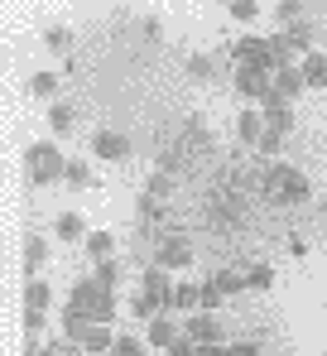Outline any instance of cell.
<instances>
[{
	"label": "cell",
	"instance_id": "cell-29",
	"mask_svg": "<svg viewBox=\"0 0 327 356\" xmlns=\"http://www.w3.org/2000/svg\"><path fill=\"white\" fill-rule=\"evenodd\" d=\"M255 15H260V5H255V0H231V19H236V24H250Z\"/></svg>",
	"mask_w": 327,
	"mask_h": 356
},
{
	"label": "cell",
	"instance_id": "cell-10",
	"mask_svg": "<svg viewBox=\"0 0 327 356\" xmlns=\"http://www.w3.org/2000/svg\"><path fill=\"white\" fill-rule=\"evenodd\" d=\"M236 140L260 149V140H265V116H260V106H246V111L236 116Z\"/></svg>",
	"mask_w": 327,
	"mask_h": 356
},
{
	"label": "cell",
	"instance_id": "cell-31",
	"mask_svg": "<svg viewBox=\"0 0 327 356\" xmlns=\"http://www.w3.org/2000/svg\"><path fill=\"white\" fill-rule=\"evenodd\" d=\"M44 44H49V49H54V54H67V44H72V34H67V29H63V24H54V29H49V34H44Z\"/></svg>",
	"mask_w": 327,
	"mask_h": 356
},
{
	"label": "cell",
	"instance_id": "cell-26",
	"mask_svg": "<svg viewBox=\"0 0 327 356\" xmlns=\"http://www.w3.org/2000/svg\"><path fill=\"white\" fill-rule=\"evenodd\" d=\"M173 193V174H154L150 178V188H145V197H154V202H164Z\"/></svg>",
	"mask_w": 327,
	"mask_h": 356
},
{
	"label": "cell",
	"instance_id": "cell-13",
	"mask_svg": "<svg viewBox=\"0 0 327 356\" xmlns=\"http://www.w3.org/2000/svg\"><path fill=\"white\" fill-rule=\"evenodd\" d=\"M49 308H54L49 280H29V284H24V313H49Z\"/></svg>",
	"mask_w": 327,
	"mask_h": 356
},
{
	"label": "cell",
	"instance_id": "cell-2",
	"mask_svg": "<svg viewBox=\"0 0 327 356\" xmlns=\"http://www.w3.org/2000/svg\"><path fill=\"white\" fill-rule=\"evenodd\" d=\"M67 154L58 149L54 140H34L29 149H24V169H29V183H39V188H49L58 178H67Z\"/></svg>",
	"mask_w": 327,
	"mask_h": 356
},
{
	"label": "cell",
	"instance_id": "cell-11",
	"mask_svg": "<svg viewBox=\"0 0 327 356\" xmlns=\"http://www.w3.org/2000/svg\"><path fill=\"white\" fill-rule=\"evenodd\" d=\"M178 337H183V323H173V318H154V323H150V337H145V342H150V347H164V352H168V347H173V342H178Z\"/></svg>",
	"mask_w": 327,
	"mask_h": 356
},
{
	"label": "cell",
	"instance_id": "cell-32",
	"mask_svg": "<svg viewBox=\"0 0 327 356\" xmlns=\"http://www.w3.org/2000/svg\"><path fill=\"white\" fill-rule=\"evenodd\" d=\"M44 323H49V313H24V332H29V337H39Z\"/></svg>",
	"mask_w": 327,
	"mask_h": 356
},
{
	"label": "cell",
	"instance_id": "cell-8",
	"mask_svg": "<svg viewBox=\"0 0 327 356\" xmlns=\"http://www.w3.org/2000/svg\"><path fill=\"white\" fill-rule=\"evenodd\" d=\"M140 289H145V294L154 298L159 308H173V294H178V284L168 280V270H164V265H154V270H145V284H140Z\"/></svg>",
	"mask_w": 327,
	"mask_h": 356
},
{
	"label": "cell",
	"instance_id": "cell-28",
	"mask_svg": "<svg viewBox=\"0 0 327 356\" xmlns=\"http://www.w3.org/2000/svg\"><path fill=\"white\" fill-rule=\"evenodd\" d=\"M212 67H217V63L207 58V54H188V72H193L198 82H207V77H212Z\"/></svg>",
	"mask_w": 327,
	"mask_h": 356
},
{
	"label": "cell",
	"instance_id": "cell-19",
	"mask_svg": "<svg viewBox=\"0 0 327 356\" xmlns=\"http://www.w3.org/2000/svg\"><path fill=\"white\" fill-rule=\"evenodd\" d=\"M49 125H54V135H67V130L77 125V111H72L67 102H54V106H49Z\"/></svg>",
	"mask_w": 327,
	"mask_h": 356
},
{
	"label": "cell",
	"instance_id": "cell-4",
	"mask_svg": "<svg viewBox=\"0 0 327 356\" xmlns=\"http://www.w3.org/2000/svg\"><path fill=\"white\" fill-rule=\"evenodd\" d=\"M231 58H236V67H255V72H279V58H274V49H270V39H255V34H241L231 49H226Z\"/></svg>",
	"mask_w": 327,
	"mask_h": 356
},
{
	"label": "cell",
	"instance_id": "cell-7",
	"mask_svg": "<svg viewBox=\"0 0 327 356\" xmlns=\"http://www.w3.org/2000/svg\"><path fill=\"white\" fill-rule=\"evenodd\" d=\"M183 337H193L198 347H217V342H221L217 313H193V318H183Z\"/></svg>",
	"mask_w": 327,
	"mask_h": 356
},
{
	"label": "cell",
	"instance_id": "cell-33",
	"mask_svg": "<svg viewBox=\"0 0 327 356\" xmlns=\"http://www.w3.org/2000/svg\"><path fill=\"white\" fill-rule=\"evenodd\" d=\"M279 19H284V24H298L303 10H298V5H279Z\"/></svg>",
	"mask_w": 327,
	"mask_h": 356
},
{
	"label": "cell",
	"instance_id": "cell-21",
	"mask_svg": "<svg viewBox=\"0 0 327 356\" xmlns=\"http://www.w3.org/2000/svg\"><path fill=\"white\" fill-rule=\"evenodd\" d=\"M212 284H217L221 294H241V289H250V284H246V270H221V275H212Z\"/></svg>",
	"mask_w": 327,
	"mask_h": 356
},
{
	"label": "cell",
	"instance_id": "cell-5",
	"mask_svg": "<svg viewBox=\"0 0 327 356\" xmlns=\"http://www.w3.org/2000/svg\"><path fill=\"white\" fill-rule=\"evenodd\" d=\"M130 149H135V145H130V135H120V130H97V135H92V154L106 159V164H125Z\"/></svg>",
	"mask_w": 327,
	"mask_h": 356
},
{
	"label": "cell",
	"instance_id": "cell-1",
	"mask_svg": "<svg viewBox=\"0 0 327 356\" xmlns=\"http://www.w3.org/2000/svg\"><path fill=\"white\" fill-rule=\"evenodd\" d=\"M67 313H77V318L97 323V327H111V323H115V289L97 284V280L87 275V280H77V284H72V294H67Z\"/></svg>",
	"mask_w": 327,
	"mask_h": 356
},
{
	"label": "cell",
	"instance_id": "cell-14",
	"mask_svg": "<svg viewBox=\"0 0 327 356\" xmlns=\"http://www.w3.org/2000/svg\"><path fill=\"white\" fill-rule=\"evenodd\" d=\"M303 87H308V82H303V72H298V67H294V63H289V67H279V72H274V92H279V97H284V102H294V97H298V92H303Z\"/></svg>",
	"mask_w": 327,
	"mask_h": 356
},
{
	"label": "cell",
	"instance_id": "cell-34",
	"mask_svg": "<svg viewBox=\"0 0 327 356\" xmlns=\"http://www.w3.org/2000/svg\"><path fill=\"white\" fill-rule=\"evenodd\" d=\"M279 140H284V135H274V130H265V140H260V154H274V149H279Z\"/></svg>",
	"mask_w": 327,
	"mask_h": 356
},
{
	"label": "cell",
	"instance_id": "cell-3",
	"mask_svg": "<svg viewBox=\"0 0 327 356\" xmlns=\"http://www.w3.org/2000/svg\"><path fill=\"white\" fill-rule=\"evenodd\" d=\"M308 193H313L308 178L298 174L294 164H270V174H265V197L270 202H289L294 207V202H308Z\"/></svg>",
	"mask_w": 327,
	"mask_h": 356
},
{
	"label": "cell",
	"instance_id": "cell-6",
	"mask_svg": "<svg viewBox=\"0 0 327 356\" xmlns=\"http://www.w3.org/2000/svg\"><path fill=\"white\" fill-rule=\"evenodd\" d=\"M236 92H241L246 102H260V106H265V97L274 92V77L270 72H255V67H236Z\"/></svg>",
	"mask_w": 327,
	"mask_h": 356
},
{
	"label": "cell",
	"instance_id": "cell-22",
	"mask_svg": "<svg viewBox=\"0 0 327 356\" xmlns=\"http://www.w3.org/2000/svg\"><path fill=\"white\" fill-rule=\"evenodd\" d=\"M63 183H67V188H92V183H97V174L87 169V159H72V164H67V178H63Z\"/></svg>",
	"mask_w": 327,
	"mask_h": 356
},
{
	"label": "cell",
	"instance_id": "cell-24",
	"mask_svg": "<svg viewBox=\"0 0 327 356\" xmlns=\"http://www.w3.org/2000/svg\"><path fill=\"white\" fill-rule=\"evenodd\" d=\"M29 92L34 97H58V72H34L29 77Z\"/></svg>",
	"mask_w": 327,
	"mask_h": 356
},
{
	"label": "cell",
	"instance_id": "cell-17",
	"mask_svg": "<svg viewBox=\"0 0 327 356\" xmlns=\"http://www.w3.org/2000/svg\"><path fill=\"white\" fill-rule=\"evenodd\" d=\"M298 72H303V82H308V87H327V54L313 49L308 58L298 63Z\"/></svg>",
	"mask_w": 327,
	"mask_h": 356
},
{
	"label": "cell",
	"instance_id": "cell-35",
	"mask_svg": "<svg viewBox=\"0 0 327 356\" xmlns=\"http://www.w3.org/2000/svg\"><path fill=\"white\" fill-rule=\"evenodd\" d=\"M231 356H260V347H255V342H236V347H231Z\"/></svg>",
	"mask_w": 327,
	"mask_h": 356
},
{
	"label": "cell",
	"instance_id": "cell-9",
	"mask_svg": "<svg viewBox=\"0 0 327 356\" xmlns=\"http://www.w3.org/2000/svg\"><path fill=\"white\" fill-rule=\"evenodd\" d=\"M159 265L164 270H188L193 265V245L183 236H164L159 241Z\"/></svg>",
	"mask_w": 327,
	"mask_h": 356
},
{
	"label": "cell",
	"instance_id": "cell-12",
	"mask_svg": "<svg viewBox=\"0 0 327 356\" xmlns=\"http://www.w3.org/2000/svg\"><path fill=\"white\" fill-rule=\"evenodd\" d=\"M54 236L58 241H87V236H92V227H87L77 212H58V217H54Z\"/></svg>",
	"mask_w": 327,
	"mask_h": 356
},
{
	"label": "cell",
	"instance_id": "cell-27",
	"mask_svg": "<svg viewBox=\"0 0 327 356\" xmlns=\"http://www.w3.org/2000/svg\"><path fill=\"white\" fill-rule=\"evenodd\" d=\"M246 284H250V289H270L274 270H270V265H250V270H246Z\"/></svg>",
	"mask_w": 327,
	"mask_h": 356
},
{
	"label": "cell",
	"instance_id": "cell-18",
	"mask_svg": "<svg viewBox=\"0 0 327 356\" xmlns=\"http://www.w3.org/2000/svg\"><path fill=\"white\" fill-rule=\"evenodd\" d=\"M87 255H92L97 265L111 260V255H115V236H111V232H92V236H87Z\"/></svg>",
	"mask_w": 327,
	"mask_h": 356
},
{
	"label": "cell",
	"instance_id": "cell-16",
	"mask_svg": "<svg viewBox=\"0 0 327 356\" xmlns=\"http://www.w3.org/2000/svg\"><path fill=\"white\" fill-rule=\"evenodd\" d=\"M44 255H49V241L44 236L24 241V270H29V280H44V275H39V270H44Z\"/></svg>",
	"mask_w": 327,
	"mask_h": 356
},
{
	"label": "cell",
	"instance_id": "cell-20",
	"mask_svg": "<svg viewBox=\"0 0 327 356\" xmlns=\"http://www.w3.org/2000/svg\"><path fill=\"white\" fill-rule=\"evenodd\" d=\"M111 356H150V342H140V337H130V332H115Z\"/></svg>",
	"mask_w": 327,
	"mask_h": 356
},
{
	"label": "cell",
	"instance_id": "cell-23",
	"mask_svg": "<svg viewBox=\"0 0 327 356\" xmlns=\"http://www.w3.org/2000/svg\"><path fill=\"white\" fill-rule=\"evenodd\" d=\"M130 313H135V318H150V323H154V318H159L164 308H159V303H154L150 294H145V289H140V294L130 298Z\"/></svg>",
	"mask_w": 327,
	"mask_h": 356
},
{
	"label": "cell",
	"instance_id": "cell-30",
	"mask_svg": "<svg viewBox=\"0 0 327 356\" xmlns=\"http://www.w3.org/2000/svg\"><path fill=\"white\" fill-rule=\"evenodd\" d=\"M198 289H202V313H217V308H221V298H226V294H221V289L212 284V280H202Z\"/></svg>",
	"mask_w": 327,
	"mask_h": 356
},
{
	"label": "cell",
	"instance_id": "cell-15",
	"mask_svg": "<svg viewBox=\"0 0 327 356\" xmlns=\"http://www.w3.org/2000/svg\"><path fill=\"white\" fill-rule=\"evenodd\" d=\"M111 347H115V332L92 323V327H87V337H82V352H87V356H111Z\"/></svg>",
	"mask_w": 327,
	"mask_h": 356
},
{
	"label": "cell",
	"instance_id": "cell-25",
	"mask_svg": "<svg viewBox=\"0 0 327 356\" xmlns=\"http://www.w3.org/2000/svg\"><path fill=\"white\" fill-rule=\"evenodd\" d=\"M92 280L106 284V289H115V284H120V265H115V260H102V265L92 270Z\"/></svg>",
	"mask_w": 327,
	"mask_h": 356
}]
</instances>
